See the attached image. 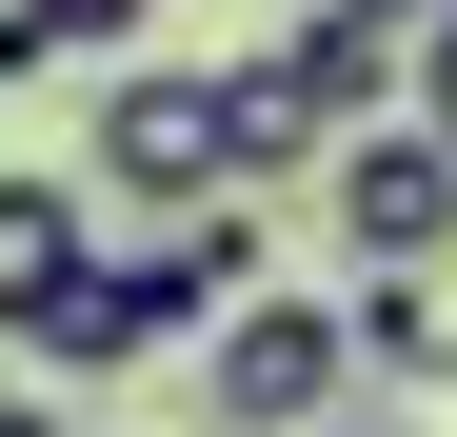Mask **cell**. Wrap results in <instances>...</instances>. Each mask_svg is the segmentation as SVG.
I'll list each match as a JSON object with an SVG mask.
<instances>
[{
  "instance_id": "obj_8",
  "label": "cell",
  "mask_w": 457,
  "mask_h": 437,
  "mask_svg": "<svg viewBox=\"0 0 457 437\" xmlns=\"http://www.w3.org/2000/svg\"><path fill=\"white\" fill-rule=\"evenodd\" d=\"M160 21H179V0H40V40L100 60V80H120V60H160Z\"/></svg>"
},
{
  "instance_id": "obj_6",
  "label": "cell",
  "mask_w": 457,
  "mask_h": 437,
  "mask_svg": "<svg viewBox=\"0 0 457 437\" xmlns=\"http://www.w3.org/2000/svg\"><path fill=\"white\" fill-rule=\"evenodd\" d=\"M80 259H100V199L40 179V160H0V338H21V358H40L60 299H80Z\"/></svg>"
},
{
  "instance_id": "obj_5",
  "label": "cell",
  "mask_w": 457,
  "mask_h": 437,
  "mask_svg": "<svg viewBox=\"0 0 457 437\" xmlns=\"http://www.w3.org/2000/svg\"><path fill=\"white\" fill-rule=\"evenodd\" d=\"M259 80L319 120V179H338V139H378V100H398V21L378 0H319L298 40H259Z\"/></svg>"
},
{
  "instance_id": "obj_10",
  "label": "cell",
  "mask_w": 457,
  "mask_h": 437,
  "mask_svg": "<svg viewBox=\"0 0 457 437\" xmlns=\"http://www.w3.org/2000/svg\"><path fill=\"white\" fill-rule=\"evenodd\" d=\"M0 437H60V398H0Z\"/></svg>"
},
{
  "instance_id": "obj_3",
  "label": "cell",
  "mask_w": 457,
  "mask_h": 437,
  "mask_svg": "<svg viewBox=\"0 0 457 437\" xmlns=\"http://www.w3.org/2000/svg\"><path fill=\"white\" fill-rule=\"evenodd\" d=\"M338 398H358V318L338 299H239L219 358H199V417L219 437H338Z\"/></svg>"
},
{
  "instance_id": "obj_11",
  "label": "cell",
  "mask_w": 457,
  "mask_h": 437,
  "mask_svg": "<svg viewBox=\"0 0 457 437\" xmlns=\"http://www.w3.org/2000/svg\"><path fill=\"white\" fill-rule=\"evenodd\" d=\"M378 21H437V0H378Z\"/></svg>"
},
{
  "instance_id": "obj_1",
  "label": "cell",
  "mask_w": 457,
  "mask_h": 437,
  "mask_svg": "<svg viewBox=\"0 0 457 437\" xmlns=\"http://www.w3.org/2000/svg\"><path fill=\"white\" fill-rule=\"evenodd\" d=\"M239 299H259V218H239V199H219V218H139V239L80 259V299L40 318V358H60V378H139L160 338L239 318Z\"/></svg>"
},
{
  "instance_id": "obj_4",
  "label": "cell",
  "mask_w": 457,
  "mask_h": 437,
  "mask_svg": "<svg viewBox=\"0 0 457 437\" xmlns=\"http://www.w3.org/2000/svg\"><path fill=\"white\" fill-rule=\"evenodd\" d=\"M319 218H338V259H358V278H437V239H457V139H437V120H378V139H338Z\"/></svg>"
},
{
  "instance_id": "obj_2",
  "label": "cell",
  "mask_w": 457,
  "mask_h": 437,
  "mask_svg": "<svg viewBox=\"0 0 457 437\" xmlns=\"http://www.w3.org/2000/svg\"><path fill=\"white\" fill-rule=\"evenodd\" d=\"M80 199H139V218L259 199L239 179V60H120V80L80 100Z\"/></svg>"
},
{
  "instance_id": "obj_9",
  "label": "cell",
  "mask_w": 457,
  "mask_h": 437,
  "mask_svg": "<svg viewBox=\"0 0 457 437\" xmlns=\"http://www.w3.org/2000/svg\"><path fill=\"white\" fill-rule=\"evenodd\" d=\"M0 80H60V40H40V0H0Z\"/></svg>"
},
{
  "instance_id": "obj_7",
  "label": "cell",
  "mask_w": 457,
  "mask_h": 437,
  "mask_svg": "<svg viewBox=\"0 0 457 437\" xmlns=\"http://www.w3.org/2000/svg\"><path fill=\"white\" fill-rule=\"evenodd\" d=\"M338 318H358V378H398V398H437V378H457V318H437V278H358Z\"/></svg>"
},
{
  "instance_id": "obj_12",
  "label": "cell",
  "mask_w": 457,
  "mask_h": 437,
  "mask_svg": "<svg viewBox=\"0 0 457 437\" xmlns=\"http://www.w3.org/2000/svg\"><path fill=\"white\" fill-rule=\"evenodd\" d=\"M338 437H398V417H338Z\"/></svg>"
}]
</instances>
